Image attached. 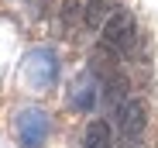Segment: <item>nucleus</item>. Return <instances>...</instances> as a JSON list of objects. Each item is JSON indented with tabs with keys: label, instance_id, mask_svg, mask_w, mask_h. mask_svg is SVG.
Here are the masks:
<instances>
[{
	"label": "nucleus",
	"instance_id": "obj_1",
	"mask_svg": "<svg viewBox=\"0 0 158 148\" xmlns=\"http://www.w3.org/2000/svg\"><path fill=\"white\" fill-rule=\"evenodd\" d=\"M100 35H103V45L114 48V52H131L138 41V24H134V14L131 11H110L107 21L100 24Z\"/></svg>",
	"mask_w": 158,
	"mask_h": 148
},
{
	"label": "nucleus",
	"instance_id": "obj_2",
	"mask_svg": "<svg viewBox=\"0 0 158 148\" xmlns=\"http://www.w3.org/2000/svg\"><path fill=\"white\" fill-rule=\"evenodd\" d=\"M55 79H59V55L45 45L31 48L24 55V83L35 90H48V86H55Z\"/></svg>",
	"mask_w": 158,
	"mask_h": 148
},
{
	"label": "nucleus",
	"instance_id": "obj_3",
	"mask_svg": "<svg viewBox=\"0 0 158 148\" xmlns=\"http://www.w3.org/2000/svg\"><path fill=\"white\" fill-rule=\"evenodd\" d=\"M144 128H148V107L131 96L120 107V148H144Z\"/></svg>",
	"mask_w": 158,
	"mask_h": 148
},
{
	"label": "nucleus",
	"instance_id": "obj_4",
	"mask_svg": "<svg viewBox=\"0 0 158 148\" xmlns=\"http://www.w3.org/2000/svg\"><path fill=\"white\" fill-rule=\"evenodd\" d=\"M14 128H17V138L24 148H41V141L48 138V128H52V121L41 107H24L14 121Z\"/></svg>",
	"mask_w": 158,
	"mask_h": 148
},
{
	"label": "nucleus",
	"instance_id": "obj_5",
	"mask_svg": "<svg viewBox=\"0 0 158 148\" xmlns=\"http://www.w3.org/2000/svg\"><path fill=\"white\" fill-rule=\"evenodd\" d=\"M69 107L83 110V114H89L96 107V76L93 72H79V76L72 79V86H69Z\"/></svg>",
	"mask_w": 158,
	"mask_h": 148
},
{
	"label": "nucleus",
	"instance_id": "obj_6",
	"mask_svg": "<svg viewBox=\"0 0 158 148\" xmlns=\"http://www.w3.org/2000/svg\"><path fill=\"white\" fill-rule=\"evenodd\" d=\"M83 148H114V131H110L107 121H89L86 124Z\"/></svg>",
	"mask_w": 158,
	"mask_h": 148
}]
</instances>
